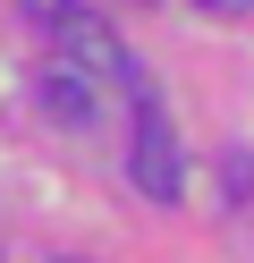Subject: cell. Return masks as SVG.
<instances>
[{"label": "cell", "mask_w": 254, "mask_h": 263, "mask_svg": "<svg viewBox=\"0 0 254 263\" xmlns=\"http://www.w3.org/2000/svg\"><path fill=\"white\" fill-rule=\"evenodd\" d=\"M26 9H34V17H43V26H51V34H60V26H68V17H76V0H26Z\"/></svg>", "instance_id": "3"}, {"label": "cell", "mask_w": 254, "mask_h": 263, "mask_svg": "<svg viewBox=\"0 0 254 263\" xmlns=\"http://www.w3.org/2000/svg\"><path fill=\"white\" fill-rule=\"evenodd\" d=\"M195 9H212V17H254V0H195Z\"/></svg>", "instance_id": "4"}, {"label": "cell", "mask_w": 254, "mask_h": 263, "mask_svg": "<svg viewBox=\"0 0 254 263\" xmlns=\"http://www.w3.org/2000/svg\"><path fill=\"white\" fill-rule=\"evenodd\" d=\"M102 93H110V85H102V77L85 68V60H68V51L43 68V102L60 110L68 127H93V119H102Z\"/></svg>", "instance_id": "2"}, {"label": "cell", "mask_w": 254, "mask_h": 263, "mask_svg": "<svg viewBox=\"0 0 254 263\" xmlns=\"http://www.w3.org/2000/svg\"><path fill=\"white\" fill-rule=\"evenodd\" d=\"M127 170H135V187H144L152 204H178V195H186V144H178V127H169L161 93H135V136H127Z\"/></svg>", "instance_id": "1"}]
</instances>
